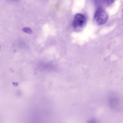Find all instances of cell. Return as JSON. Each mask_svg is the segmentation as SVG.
I'll list each match as a JSON object with an SVG mask.
<instances>
[{"label": "cell", "mask_w": 123, "mask_h": 123, "mask_svg": "<svg viewBox=\"0 0 123 123\" xmlns=\"http://www.w3.org/2000/svg\"><path fill=\"white\" fill-rule=\"evenodd\" d=\"M108 19V15L102 7H99L96 10L94 17V20L98 25H101L105 23Z\"/></svg>", "instance_id": "cell-1"}, {"label": "cell", "mask_w": 123, "mask_h": 123, "mask_svg": "<svg viewBox=\"0 0 123 123\" xmlns=\"http://www.w3.org/2000/svg\"><path fill=\"white\" fill-rule=\"evenodd\" d=\"M86 22L85 17L80 13L76 14L75 16L73 23L74 30L77 32L82 30L85 27Z\"/></svg>", "instance_id": "cell-2"}, {"label": "cell", "mask_w": 123, "mask_h": 123, "mask_svg": "<svg viewBox=\"0 0 123 123\" xmlns=\"http://www.w3.org/2000/svg\"><path fill=\"white\" fill-rule=\"evenodd\" d=\"M109 107L112 110L120 111L123 110V105L119 100L116 98H111L108 101Z\"/></svg>", "instance_id": "cell-3"}, {"label": "cell", "mask_w": 123, "mask_h": 123, "mask_svg": "<svg viewBox=\"0 0 123 123\" xmlns=\"http://www.w3.org/2000/svg\"><path fill=\"white\" fill-rule=\"evenodd\" d=\"M22 30L25 33L31 34L32 33L31 29L29 27H24L22 29Z\"/></svg>", "instance_id": "cell-4"}]
</instances>
